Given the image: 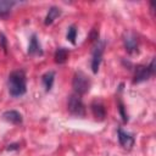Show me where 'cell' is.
<instances>
[{"label": "cell", "instance_id": "6da1fadb", "mask_svg": "<svg viewBox=\"0 0 156 156\" xmlns=\"http://www.w3.org/2000/svg\"><path fill=\"white\" fill-rule=\"evenodd\" d=\"M9 93L12 96H21L26 93V74L23 71H13L9 76L7 80Z\"/></svg>", "mask_w": 156, "mask_h": 156}, {"label": "cell", "instance_id": "7a4b0ae2", "mask_svg": "<svg viewBox=\"0 0 156 156\" xmlns=\"http://www.w3.org/2000/svg\"><path fill=\"white\" fill-rule=\"evenodd\" d=\"M72 87H73V90H74V93L77 95H79V96L84 95L90 89V79H89V77L84 72L78 71L73 76Z\"/></svg>", "mask_w": 156, "mask_h": 156}, {"label": "cell", "instance_id": "3957f363", "mask_svg": "<svg viewBox=\"0 0 156 156\" xmlns=\"http://www.w3.org/2000/svg\"><path fill=\"white\" fill-rule=\"evenodd\" d=\"M67 107H68V111L74 115V116H78V117H82L85 115V107H84V104L80 99L79 95L77 94H73L68 98V104H67Z\"/></svg>", "mask_w": 156, "mask_h": 156}, {"label": "cell", "instance_id": "277c9868", "mask_svg": "<svg viewBox=\"0 0 156 156\" xmlns=\"http://www.w3.org/2000/svg\"><path fill=\"white\" fill-rule=\"evenodd\" d=\"M104 48H105V43L104 41H98V44L95 45L94 50H93V60H91V69L94 73H98L100 63H101V58H102V54H104Z\"/></svg>", "mask_w": 156, "mask_h": 156}, {"label": "cell", "instance_id": "5b68a950", "mask_svg": "<svg viewBox=\"0 0 156 156\" xmlns=\"http://www.w3.org/2000/svg\"><path fill=\"white\" fill-rule=\"evenodd\" d=\"M151 71L149 69L147 66H136L135 68V76H134V83H140L144 82L146 79H149V77L151 76Z\"/></svg>", "mask_w": 156, "mask_h": 156}, {"label": "cell", "instance_id": "8992f818", "mask_svg": "<svg viewBox=\"0 0 156 156\" xmlns=\"http://www.w3.org/2000/svg\"><path fill=\"white\" fill-rule=\"evenodd\" d=\"M124 46L128 52H134L138 49V38L133 33H127L124 37Z\"/></svg>", "mask_w": 156, "mask_h": 156}, {"label": "cell", "instance_id": "52a82bcc", "mask_svg": "<svg viewBox=\"0 0 156 156\" xmlns=\"http://www.w3.org/2000/svg\"><path fill=\"white\" fill-rule=\"evenodd\" d=\"M91 111H93L94 117L99 121H102L106 117V110L100 101H94L91 104Z\"/></svg>", "mask_w": 156, "mask_h": 156}, {"label": "cell", "instance_id": "ba28073f", "mask_svg": "<svg viewBox=\"0 0 156 156\" xmlns=\"http://www.w3.org/2000/svg\"><path fill=\"white\" fill-rule=\"evenodd\" d=\"M2 118L12 124H20L22 122V115L15 110H10V111H6L4 112L2 115Z\"/></svg>", "mask_w": 156, "mask_h": 156}, {"label": "cell", "instance_id": "9c48e42d", "mask_svg": "<svg viewBox=\"0 0 156 156\" xmlns=\"http://www.w3.org/2000/svg\"><path fill=\"white\" fill-rule=\"evenodd\" d=\"M118 140H119V144H121L123 147H126V149L132 147L133 144H134L133 136H132L130 134L123 132L122 129H118Z\"/></svg>", "mask_w": 156, "mask_h": 156}, {"label": "cell", "instance_id": "30bf717a", "mask_svg": "<svg viewBox=\"0 0 156 156\" xmlns=\"http://www.w3.org/2000/svg\"><path fill=\"white\" fill-rule=\"evenodd\" d=\"M28 54L29 55H41L43 51H41V46L38 41V38L35 34L32 35L30 38V43H29V46H28Z\"/></svg>", "mask_w": 156, "mask_h": 156}, {"label": "cell", "instance_id": "8fae6325", "mask_svg": "<svg viewBox=\"0 0 156 156\" xmlns=\"http://www.w3.org/2000/svg\"><path fill=\"white\" fill-rule=\"evenodd\" d=\"M15 5H16L15 1H9V0H2V1H0V18L7 17Z\"/></svg>", "mask_w": 156, "mask_h": 156}, {"label": "cell", "instance_id": "7c38bea8", "mask_svg": "<svg viewBox=\"0 0 156 156\" xmlns=\"http://www.w3.org/2000/svg\"><path fill=\"white\" fill-rule=\"evenodd\" d=\"M60 15H61V10H60L58 7H56V6L50 7V9H49V12H48V15H46V17H45V21H44L45 26L51 24Z\"/></svg>", "mask_w": 156, "mask_h": 156}, {"label": "cell", "instance_id": "4fadbf2b", "mask_svg": "<svg viewBox=\"0 0 156 156\" xmlns=\"http://www.w3.org/2000/svg\"><path fill=\"white\" fill-rule=\"evenodd\" d=\"M54 79H55V73H54L52 71L46 72V73L41 77V80H43V83H44V87H45V90H46V91H49V90L51 89V87H52V84H54Z\"/></svg>", "mask_w": 156, "mask_h": 156}, {"label": "cell", "instance_id": "5bb4252c", "mask_svg": "<svg viewBox=\"0 0 156 156\" xmlns=\"http://www.w3.org/2000/svg\"><path fill=\"white\" fill-rule=\"evenodd\" d=\"M68 57V51L65 48H58L55 52V62L56 63H65Z\"/></svg>", "mask_w": 156, "mask_h": 156}, {"label": "cell", "instance_id": "9a60e30c", "mask_svg": "<svg viewBox=\"0 0 156 156\" xmlns=\"http://www.w3.org/2000/svg\"><path fill=\"white\" fill-rule=\"evenodd\" d=\"M76 37H77V29L74 26H71L67 30V39L72 43V44H76Z\"/></svg>", "mask_w": 156, "mask_h": 156}, {"label": "cell", "instance_id": "2e32d148", "mask_svg": "<svg viewBox=\"0 0 156 156\" xmlns=\"http://www.w3.org/2000/svg\"><path fill=\"white\" fill-rule=\"evenodd\" d=\"M119 112H121V116H122L123 122H127V121H128V117H127V115L124 113V106H123V104H121V102H119Z\"/></svg>", "mask_w": 156, "mask_h": 156}, {"label": "cell", "instance_id": "e0dca14e", "mask_svg": "<svg viewBox=\"0 0 156 156\" xmlns=\"http://www.w3.org/2000/svg\"><path fill=\"white\" fill-rule=\"evenodd\" d=\"M0 38H1V39H0V41H1V44H2V48H4V50L6 51V45H5V44H6V41H5V37H4L2 34H0Z\"/></svg>", "mask_w": 156, "mask_h": 156}]
</instances>
